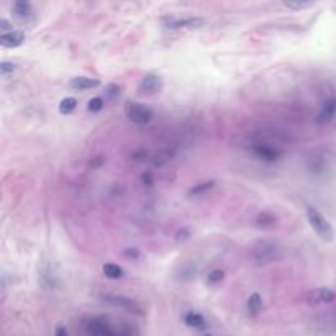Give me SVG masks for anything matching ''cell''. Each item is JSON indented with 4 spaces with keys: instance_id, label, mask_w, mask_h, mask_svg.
<instances>
[{
    "instance_id": "cell-4",
    "label": "cell",
    "mask_w": 336,
    "mask_h": 336,
    "mask_svg": "<svg viewBox=\"0 0 336 336\" xmlns=\"http://www.w3.org/2000/svg\"><path fill=\"white\" fill-rule=\"evenodd\" d=\"M102 300L110 305H113V307H120L126 310V312H131V313H136V315H143V310L138 303L135 302V300H131L128 297H123V295H112V294H105L102 295Z\"/></svg>"
},
{
    "instance_id": "cell-3",
    "label": "cell",
    "mask_w": 336,
    "mask_h": 336,
    "mask_svg": "<svg viewBox=\"0 0 336 336\" xmlns=\"http://www.w3.org/2000/svg\"><path fill=\"white\" fill-rule=\"evenodd\" d=\"M125 115L126 118L131 120L136 125H145L154 118V112L151 109H148L143 104L138 102H126L125 104Z\"/></svg>"
},
{
    "instance_id": "cell-6",
    "label": "cell",
    "mask_w": 336,
    "mask_h": 336,
    "mask_svg": "<svg viewBox=\"0 0 336 336\" xmlns=\"http://www.w3.org/2000/svg\"><path fill=\"white\" fill-rule=\"evenodd\" d=\"M162 23L167 28L172 30H182V28H198L205 23V20L200 17H187V18H177V17H169V18H162Z\"/></svg>"
},
{
    "instance_id": "cell-28",
    "label": "cell",
    "mask_w": 336,
    "mask_h": 336,
    "mask_svg": "<svg viewBox=\"0 0 336 336\" xmlns=\"http://www.w3.org/2000/svg\"><path fill=\"white\" fill-rule=\"evenodd\" d=\"M54 336H69V333H68V330H66L64 327H58V328H56Z\"/></svg>"
},
{
    "instance_id": "cell-17",
    "label": "cell",
    "mask_w": 336,
    "mask_h": 336,
    "mask_svg": "<svg viewBox=\"0 0 336 336\" xmlns=\"http://www.w3.org/2000/svg\"><path fill=\"white\" fill-rule=\"evenodd\" d=\"M217 182L215 181H207V182H202V184H197L195 187H192V189L189 190V195L190 197H198V195H203L205 192L212 190L213 187H215Z\"/></svg>"
},
{
    "instance_id": "cell-29",
    "label": "cell",
    "mask_w": 336,
    "mask_h": 336,
    "mask_svg": "<svg viewBox=\"0 0 336 336\" xmlns=\"http://www.w3.org/2000/svg\"><path fill=\"white\" fill-rule=\"evenodd\" d=\"M141 179H143V182L146 186H151L152 184V177H151V174H145L143 177H141Z\"/></svg>"
},
{
    "instance_id": "cell-22",
    "label": "cell",
    "mask_w": 336,
    "mask_h": 336,
    "mask_svg": "<svg viewBox=\"0 0 336 336\" xmlns=\"http://www.w3.org/2000/svg\"><path fill=\"white\" fill-rule=\"evenodd\" d=\"M258 223H259V225H262V226L274 225V223H276V218H274V215H271V213L264 212V213H261V215L258 217Z\"/></svg>"
},
{
    "instance_id": "cell-21",
    "label": "cell",
    "mask_w": 336,
    "mask_h": 336,
    "mask_svg": "<svg viewBox=\"0 0 336 336\" xmlns=\"http://www.w3.org/2000/svg\"><path fill=\"white\" fill-rule=\"evenodd\" d=\"M104 105H105V102L102 97H94L92 100H89L87 109H89V112H100L102 109H104Z\"/></svg>"
},
{
    "instance_id": "cell-8",
    "label": "cell",
    "mask_w": 336,
    "mask_h": 336,
    "mask_svg": "<svg viewBox=\"0 0 336 336\" xmlns=\"http://www.w3.org/2000/svg\"><path fill=\"white\" fill-rule=\"evenodd\" d=\"M162 89V79L156 74H148L143 77V80L140 82L138 90L145 95H156L159 94Z\"/></svg>"
},
{
    "instance_id": "cell-5",
    "label": "cell",
    "mask_w": 336,
    "mask_h": 336,
    "mask_svg": "<svg viewBox=\"0 0 336 336\" xmlns=\"http://www.w3.org/2000/svg\"><path fill=\"white\" fill-rule=\"evenodd\" d=\"M335 299H336V294L333 292L332 289H327V287L313 289V290H310V292L305 294V297H303V300H305V302H307L308 305L332 303Z\"/></svg>"
},
{
    "instance_id": "cell-19",
    "label": "cell",
    "mask_w": 336,
    "mask_h": 336,
    "mask_svg": "<svg viewBox=\"0 0 336 336\" xmlns=\"http://www.w3.org/2000/svg\"><path fill=\"white\" fill-rule=\"evenodd\" d=\"M75 107H77V100H75L74 97H66V99L61 100V104H59V113L68 115L75 109Z\"/></svg>"
},
{
    "instance_id": "cell-30",
    "label": "cell",
    "mask_w": 336,
    "mask_h": 336,
    "mask_svg": "<svg viewBox=\"0 0 336 336\" xmlns=\"http://www.w3.org/2000/svg\"><path fill=\"white\" fill-rule=\"evenodd\" d=\"M102 162H104V157L99 156V157H97V159H95L94 162H90V166H92V167H97V166H100Z\"/></svg>"
},
{
    "instance_id": "cell-23",
    "label": "cell",
    "mask_w": 336,
    "mask_h": 336,
    "mask_svg": "<svg viewBox=\"0 0 336 336\" xmlns=\"http://www.w3.org/2000/svg\"><path fill=\"white\" fill-rule=\"evenodd\" d=\"M121 87L118 84H110L105 87V99H113V97H116L120 94Z\"/></svg>"
},
{
    "instance_id": "cell-20",
    "label": "cell",
    "mask_w": 336,
    "mask_h": 336,
    "mask_svg": "<svg viewBox=\"0 0 336 336\" xmlns=\"http://www.w3.org/2000/svg\"><path fill=\"white\" fill-rule=\"evenodd\" d=\"M223 279H225V272H223L222 269H213V271H210V274H208L207 282L208 284H218V282H222Z\"/></svg>"
},
{
    "instance_id": "cell-13",
    "label": "cell",
    "mask_w": 336,
    "mask_h": 336,
    "mask_svg": "<svg viewBox=\"0 0 336 336\" xmlns=\"http://www.w3.org/2000/svg\"><path fill=\"white\" fill-rule=\"evenodd\" d=\"M100 85L99 79H90V77H74L69 82V87L74 90H89V89H95Z\"/></svg>"
},
{
    "instance_id": "cell-9",
    "label": "cell",
    "mask_w": 336,
    "mask_h": 336,
    "mask_svg": "<svg viewBox=\"0 0 336 336\" xmlns=\"http://www.w3.org/2000/svg\"><path fill=\"white\" fill-rule=\"evenodd\" d=\"M253 154L258 157V159H262L266 162H276L279 157H281V152H279L276 148L264 145V143H256L251 146Z\"/></svg>"
},
{
    "instance_id": "cell-18",
    "label": "cell",
    "mask_w": 336,
    "mask_h": 336,
    "mask_svg": "<svg viewBox=\"0 0 336 336\" xmlns=\"http://www.w3.org/2000/svg\"><path fill=\"white\" fill-rule=\"evenodd\" d=\"M104 274L109 279H120V277H123V269H121L120 266H116V264H105L104 266Z\"/></svg>"
},
{
    "instance_id": "cell-10",
    "label": "cell",
    "mask_w": 336,
    "mask_h": 336,
    "mask_svg": "<svg viewBox=\"0 0 336 336\" xmlns=\"http://www.w3.org/2000/svg\"><path fill=\"white\" fill-rule=\"evenodd\" d=\"M335 115H336V97H330L323 104L322 110L318 112L315 121H317V125H327L333 120Z\"/></svg>"
},
{
    "instance_id": "cell-24",
    "label": "cell",
    "mask_w": 336,
    "mask_h": 336,
    "mask_svg": "<svg viewBox=\"0 0 336 336\" xmlns=\"http://www.w3.org/2000/svg\"><path fill=\"white\" fill-rule=\"evenodd\" d=\"M287 8H292V10H303V8H308L312 7L313 2H284Z\"/></svg>"
},
{
    "instance_id": "cell-7",
    "label": "cell",
    "mask_w": 336,
    "mask_h": 336,
    "mask_svg": "<svg viewBox=\"0 0 336 336\" xmlns=\"http://www.w3.org/2000/svg\"><path fill=\"white\" fill-rule=\"evenodd\" d=\"M87 335L89 336H116L112 330L109 322L104 318H90L87 323Z\"/></svg>"
},
{
    "instance_id": "cell-26",
    "label": "cell",
    "mask_w": 336,
    "mask_h": 336,
    "mask_svg": "<svg viewBox=\"0 0 336 336\" xmlns=\"http://www.w3.org/2000/svg\"><path fill=\"white\" fill-rule=\"evenodd\" d=\"M13 71H15V64H12V63L0 64V73H2V75H7L8 73H13Z\"/></svg>"
},
{
    "instance_id": "cell-15",
    "label": "cell",
    "mask_w": 336,
    "mask_h": 336,
    "mask_svg": "<svg viewBox=\"0 0 336 336\" xmlns=\"http://www.w3.org/2000/svg\"><path fill=\"white\" fill-rule=\"evenodd\" d=\"M184 322L187 327L190 328H203L205 327V318H203V315L197 313V312H189L184 317Z\"/></svg>"
},
{
    "instance_id": "cell-2",
    "label": "cell",
    "mask_w": 336,
    "mask_h": 336,
    "mask_svg": "<svg viewBox=\"0 0 336 336\" xmlns=\"http://www.w3.org/2000/svg\"><path fill=\"white\" fill-rule=\"evenodd\" d=\"M307 220L310 223V226L313 228V231L320 236V240L323 241H333L335 238V230L327 218H325L322 213H320L317 208L308 207L307 208Z\"/></svg>"
},
{
    "instance_id": "cell-1",
    "label": "cell",
    "mask_w": 336,
    "mask_h": 336,
    "mask_svg": "<svg viewBox=\"0 0 336 336\" xmlns=\"http://www.w3.org/2000/svg\"><path fill=\"white\" fill-rule=\"evenodd\" d=\"M282 254V248L279 246V243L276 241H269L262 240L258 241L253 246L251 256L253 261L256 262V266H267L271 262H276Z\"/></svg>"
},
{
    "instance_id": "cell-16",
    "label": "cell",
    "mask_w": 336,
    "mask_h": 336,
    "mask_svg": "<svg viewBox=\"0 0 336 336\" xmlns=\"http://www.w3.org/2000/svg\"><path fill=\"white\" fill-rule=\"evenodd\" d=\"M12 12L17 15V17H30L32 15V5H30V2H23V0H18V2H15L12 5Z\"/></svg>"
},
{
    "instance_id": "cell-27",
    "label": "cell",
    "mask_w": 336,
    "mask_h": 336,
    "mask_svg": "<svg viewBox=\"0 0 336 336\" xmlns=\"http://www.w3.org/2000/svg\"><path fill=\"white\" fill-rule=\"evenodd\" d=\"M125 256H128V258H138L140 256V251L136 248H128L125 251Z\"/></svg>"
},
{
    "instance_id": "cell-11",
    "label": "cell",
    "mask_w": 336,
    "mask_h": 336,
    "mask_svg": "<svg viewBox=\"0 0 336 336\" xmlns=\"http://www.w3.org/2000/svg\"><path fill=\"white\" fill-rule=\"evenodd\" d=\"M25 41V33L20 32V30H12V32H7L0 37V44L3 48H18L20 44H23Z\"/></svg>"
},
{
    "instance_id": "cell-14",
    "label": "cell",
    "mask_w": 336,
    "mask_h": 336,
    "mask_svg": "<svg viewBox=\"0 0 336 336\" xmlns=\"http://www.w3.org/2000/svg\"><path fill=\"white\" fill-rule=\"evenodd\" d=\"M246 308H248V313L251 315V317H256V315L261 312V308H262V299H261V295H259V294H253L251 297L248 299Z\"/></svg>"
},
{
    "instance_id": "cell-12",
    "label": "cell",
    "mask_w": 336,
    "mask_h": 336,
    "mask_svg": "<svg viewBox=\"0 0 336 336\" xmlns=\"http://www.w3.org/2000/svg\"><path fill=\"white\" fill-rule=\"evenodd\" d=\"M308 169L312 174L322 176L330 169V159H327V156H313L308 161Z\"/></svg>"
},
{
    "instance_id": "cell-31",
    "label": "cell",
    "mask_w": 336,
    "mask_h": 336,
    "mask_svg": "<svg viewBox=\"0 0 336 336\" xmlns=\"http://www.w3.org/2000/svg\"><path fill=\"white\" fill-rule=\"evenodd\" d=\"M0 27H2L3 30H7V28H10V23L5 18H2V20H0Z\"/></svg>"
},
{
    "instance_id": "cell-25",
    "label": "cell",
    "mask_w": 336,
    "mask_h": 336,
    "mask_svg": "<svg viewBox=\"0 0 336 336\" xmlns=\"http://www.w3.org/2000/svg\"><path fill=\"white\" fill-rule=\"evenodd\" d=\"M189 238H190V231L187 230V228H182V230L177 231V235H176V240L179 241V243L181 241H187Z\"/></svg>"
}]
</instances>
